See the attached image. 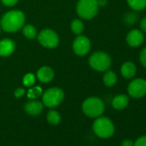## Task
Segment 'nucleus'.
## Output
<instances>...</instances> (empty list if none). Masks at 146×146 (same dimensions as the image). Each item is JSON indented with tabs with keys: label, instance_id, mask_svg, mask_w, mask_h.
<instances>
[{
	"label": "nucleus",
	"instance_id": "obj_1",
	"mask_svg": "<svg viewBox=\"0 0 146 146\" xmlns=\"http://www.w3.org/2000/svg\"><path fill=\"white\" fill-rule=\"evenodd\" d=\"M25 16L20 11H11L4 15L1 19V28L6 32L18 31L23 26Z\"/></svg>",
	"mask_w": 146,
	"mask_h": 146
},
{
	"label": "nucleus",
	"instance_id": "obj_2",
	"mask_svg": "<svg viewBox=\"0 0 146 146\" xmlns=\"http://www.w3.org/2000/svg\"><path fill=\"white\" fill-rule=\"evenodd\" d=\"M82 109L84 114H86L88 117L98 118L103 113L105 110V105L102 99L98 97H90L84 102Z\"/></svg>",
	"mask_w": 146,
	"mask_h": 146
},
{
	"label": "nucleus",
	"instance_id": "obj_3",
	"mask_svg": "<svg viewBox=\"0 0 146 146\" xmlns=\"http://www.w3.org/2000/svg\"><path fill=\"white\" fill-rule=\"evenodd\" d=\"M93 130L96 135H97L99 137L108 138L113 135L115 128L113 121L110 119L100 116L95 120L93 124Z\"/></svg>",
	"mask_w": 146,
	"mask_h": 146
},
{
	"label": "nucleus",
	"instance_id": "obj_4",
	"mask_svg": "<svg viewBox=\"0 0 146 146\" xmlns=\"http://www.w3.org/2000/svg\"><path fill=\"white\" fill-rule=\"evenodd\" d=\"M98 0H79L77 5V12L83 19H92L99 11Z\"/></svg>",
	"mask_w": 146,
	"mask_h": 146
},
{
	"label": "nucleus",
	"instance_id": "obj_5",
	"mask_svg": "<svg viewBox=\"0 0 146 146\" xmlns=\"http://www.w3.org/2000/svg\"><path fill=\"white\" fill-rule=\"evenodd\" d=\"M89 63L94 70L102 72L109 70L112 64V59L107 52H96L90 57Z\"/></svg>",
	"mask_w": 146,
	"mask_h": 146
},
{
	"label": "nucleus",
	"instance_id": "obj_6",
	"mask_svg": "<svg viewBox=\"0 0 146 146\" xmlns=\"http://www.w3.org/2000/svg\"><path fill=\"white\" fill-rule=\"evenodd\" d=\"M64 91L57 87L48 89L42 96L43 104L47 108L58 107L64 100Z\"/></svg>",
	"mask_w": 146,
	"mask_h": 146
},
{
	"label": "nucleus",
	"instance_id": "obj_7",
	"mask_svg": "<svg viewBox=\"0 0 146 146\" xmlns=\"http://www.w3.org/2000/svg\"><path fill=\"white\" fill-rule=\"evenodd\" d=\"M128 95L134 99H140L146 95V80L143 78L133 79L127 87Z\"/></svg>",
	"mask_w": 146,
	"mask_h": 146
},
{
	"label": "nucleus",
	"instance_id": "obj_8",
	"mask_svg": "<svg viewBox=\"0 0 146 146\" xmlns=\"http://www.w3.org/2000/svg\"><path fill=\"white\" fill-rule=\"evenodd\" d=\"M38 40L45 47L54 48L58 45L59 38L56 32L52 29H46L40 31L38 35Z\"/></svg>",
	"mask_w": 146,
	"mask_h": 146
},
{
	"label": "nucleus",
	"instance_id": "obj_9",
	"mask_svg": "<svg viewBox=\"0 0 146 146\" xmlns=\"http://www.w3.org/2000/svg\"><path fill=\"white\" fill-rule=\"evenodd\" d=\"M91 47L90 40L84 35L78 36L73 42V51L77 55L84 56L86 55Z\"/></svg>",
	"mask_w": 146,
	"mask_h": 146
},
{
	"label": "nucleus",
	"instance_id": "obj_10",
	"mask_svg": "<svg viewBox=\"0 0 146 146\" xmlns=\"http://www.w3.org/2000/svg\"><path fill=\"white\" fill-rule=\"evenodd\" d=\"M126 43L131 47H138L144 41L143 33L140 29H132L126 35Z\"/></svg>",
	"mask_w": 146,
	"mask_h": 146
},
{
	"label": "nucleus",
	"instance_id": "obj_11",
	"mask_svg": "<svg viewBox=\"0 0 146 146\" xmlns=\"http://www.w3.org/2000/svg\"><path fill=\"white\" fill-rule=\"evenodd\" d=\"M120 73L124 78L131 79L137 73V66L132 61H125L120 68Z\"/></svg>",
	"mask_w": 146,
	"mask_h": 146
},
{
	"label": "nucleus",
	"instance_id": "obj_12",
	"mask_svg": "<svg viewBox=\"0 0 146 146\" xmlns=\"http://www.w3.org/2000/svg\"><path fill=\"white\" fill-rule=\"evenodd\" d=\"M15 42L11 39H5L0 41V56L8 57L15 51Z\"/></svg>",
	"mask_w": 146,
	"mask_h": 146
},
{
	"label": "nucleus",
	"instance_id": "obj_13",
	"mask_svg": "<svg viewBox=\"0 0 146 146\" xmlns=\"http://www.w3.org/2000/svg\"><path fill=\"white\" fill-rule=\"evenodd\" d=\"M54 77V71L48 66H43L37 71V78L41 83H49Z\"/></svg>",
	"mask_w": 146,
	"mask_h": 146
},
{
	"label": "nucleus",
	"instance_id": "obj_14",
	"mask_svg": "<svg viewBox=\"0 0 146 146\" xmlns=\"http://www.w3.org/2000/svg\"><path fill=\"white\" fill-rule=\"evenodd\" d=\"M24 109L30 115H38L43 110V104L38 101H31L25 104Z\"/></svg>",
	"mask_w": 146,
	"mask_h": 146
},
{
	"label": "nucleus",
	"instance_id": "obj_15",
	"mask_svg": "<svg viewBox=\"0 0 146 146\" xmlns=\"http://www.w3.org/2000/svg\"><path fill=\"white\" fill-rule=\"evenodd\" d=\"M128 104H129V97L128 96L124 94L116 96L112 102V105L113 108L117 110H122L128 106Z\"/></svg>",
	"mask_w": 146,
	"mask_h": 146
},
{
	"label": "nucleus",
	"instance_id": "obj_16",
	"mask_svg": "<svg viewBox=\"0 0 146 146\" xmlns=\"http://www.w3.org/2000/svg\"><path fill=\"white\" fill-rule=\"evenodd\" d=\"M103 83L106 86L108 87H112L113 85L116 84L118 78H117V75L115 73L110 70H108L105 71L104 76H103Z\"/></svg>",
	"mask_w": 146,
	"mask_h": 146
},
{
	"label": "nucleus",
	"instance_id": "obj_17",
	"mask_svg": "<svg viewBox=\"0 0 146 146\" xmlns=\"http://www.w3.org/2000/svg\"><path fill=\"white\" fill-rule=\"evenodd\" d=\"M126 3L135 11H141L146 8V0H126Z\"/></svg>",
	"mask_w": 146,
	"mask_h": 146
},
{
	"label": "nucleus",
	"instance_id": "obj_18",
	"mask_svg": "<svg viewBox=\"0 0 146 146\" xmlns=\"http://www.w3.org/2000/svg\"><path fill=\"white\" fill-rule=\"evenodd\" d=\"M70 29L75 35H79L84 32V25L82 21H80L78 19H75V20H73L70 23Z\"/></svg>",
	"mask_w": 146,
	"mask_h": 146
},
{
	"label": "nucleus",
	"instance_id": "obj_19",
	"mask_svg": "<svg viewBox=\"0 0 146 146\" xmlns=\"http://www.w3.org/2000/svg\"><path fill=\"white\" fill-rule=\"evenodd\" d=\"M46 119L52 125H58L61 120V117L56 110H51L46 114Z\"/></svg>",
	"mask_w": 146,
	"mask_h": 146
},
{
	"label": "nucleus",
	"instance_id": "obj_20",
	"mask_svg": "<svg viewBox=\"0 0 146 146\" xmlns=\"http://www.w3.org/2000/svg\"><path fill=\"white\" fill-rule=\"evenodd\" d=\"M23 35L29 39H35L37 36V32L33 25H26L23 29Z\"/></svg>",
	"mask_w": 146,
	"mask_h": 146
},
{
	"label": "nucleus",
	"instance_id": "obj_21",
	"mask_svg": "<svg viewBox=\"0 0 146 146\" xmlns=\"http://www.w3.org/2000/svg\"><path fill=\"white\" fill-rule=\"evenodd\" d=\"M42 94V89L40 86H35L29 90L28 93V97L30 99H35L40 96Z\"/></svg>",
	"mask_w": 146,
	"mask_h": 146
},
{
	"label": "nucleus",
	"instance_id": "obj_22",
	"mask_svg": "<svg viewBox=\"0 0 146 146\" xmlns=\"http://www.w3.org/2000/svg\"><path fill=\"white\" fill-rule=\"evenodd\" d=\"M23 84L26 87H31L35 84V76L32 73H29V74H26L23 78Z\"/></svg>",
	"mask_w": 146,
	"mask_h": 146
},
{
	"label": "nucleus",
	"instance_id": "obj_23",
	"mask_svg": "<svg viewBox=\"0 0 146 146\" xmlns=\"http://www.w3.org/2000/svg\"><path fill=\"white\" fill-rule=\"evenodd\" d=\"M137 20V16L135 13H129L125 17V22L127 24H134Z\"/></svg>",
	"mask_w": 146,
	"mask_h": 146
},
{
	"label": "nucleus",
	"instance_id": "obj_24",
	"mask_svg": "<svg viewBox=\"0 0 146 146\" xmlns=\"http://www.w3.org/2000/svg\"><path fill=\"white\" fill-rule=\"evenodd\" d=\"M139 62L146 69V47L142 49L139 53Z\"/></svg>",
	"mask_w": 146,
	"mask_h": 146
},
{
	"label": "nucleus",
	"instance_id": "obj_25",
	"mask_svg": "<svg viewBox=\"0 0 146 146\" xmlns=\"http://www.w3.org/2000/svg\"><path fill=\"white\" fill-rule=\"evenodd\" d=\"M134 146H146V135L139 137L134 142Z\"/></svg>",
	"mask_w": 146,
	"mask_h": 146
},
{
	"label": "nucleus",
	"instance_id": "obj_26",
	"mask_svg": "<svg viewBox=\"0 0 146 146\" xmlns=\"http://www.w3.org/2000/svg\"><path fill=\"white\" fill-rule=\"evenodd\" d=\"M18 0H2V3L6 6H14L17 5Z\"/></svg>",
	"mask_w": 146,
	"mask_h": 146
},
{
	"label": "nucleus",
	"instance_id": "obj_27",
	"mask_svg": "<svg viewBox=\"0 0 146 146\" xmlns=\"http://www.w3.org/2000/svg\"><path fill=\"white\" fill-rule=\"evenodd\" d=\"M140 30L143 33H146V17L142 18L140 21Z\"/></svg>",
	"mask_w": 146,
	"mask_h": 146
},
{
	"label": "nucleus",
	"instance_id": "obj_28",
	"mask_svg": "<svg viewBox=\"0 0 146 146\" xmlns=\"http://www.w3.org/2000/svg\"><path fill=\"white\" fill-rule=\"evenodd\" d=\"M24 93H25V90H24L23 89L19 88V89H17V90H15L14 95H15V96H16V97L19 98V97L23 96L24 95Z\"/></svg>",
	"mask_w": 146,
	"mask_h": 146
},
{
	"label": "nucleus",
	"instance_id": "obj_29",
	"mask_svg": "<svg viewBox=\"0 0 146 146\" xmlns=\"http://www.w3.org/2000/svg\"><path fill=\"white\" fill-rule=\"evenodd\" d=\"M121 146H134V142L131 139H125L122 141Z\"/></svg>",
	"mask_w": 146,
	"mask_h": 146
},
{
	"label": "nucleus",
	"instance_id": "obj_30",
	"mask_svg": "<svg viewBox=\"0 0 146 146\" xmlns=\"http://www.w3.org/2000/svg\"><path fill=\"white\" fill-rule=\"evenodd\" d=\"M98 5L101 7H103L107 5V0H98Z\"/></svg>",
	"mask_w": 146,
	"mask_h": 146
},
{
	"label": "nucleus",
	"instance_id": "obj_31",
	"mask_svg": "<svg viewBox=\"0 0 146 146\" xmlns=\"http://www.w3.org/2000/svg\"><path fill=\"white\" fill-rule=\"evenodd\" d=\"M0 32H1V26H0Z\"/></svg>",
	"mask_w": 146,
	"mask_h": 146
}]
</instances>
